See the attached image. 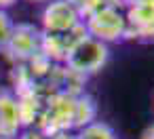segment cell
<instances>
[{"label":"cell","instance_id":"obj_1","mask_svg":"<svg viewBox=\"0 0 154 139\" xmlns=\"http://www.w3.org/2000/svg\"><path fill=\"white\" fill-rule=\"evenodd\" d=\"M108 53H110V51H108V47H106L103 42H99V40L91 38V36H85V38L68 53V57L63 59V63H66V68H68L70 72H74V74L87 78V76L99 72V70L106 65Z\"/></svg>","mask_w":154,"mask_h":139},{"label":"cell","instance_id":"obj_2","mask_svg":"<svg viewBox=\"0 0 154 139\" xmlns=\"http://www.w3.org/2000/svg\"><path fill=\"white\" fill-rule=\"evenodd\" d=\"M85 28H87V34L99 42H116V40H122L125 34H127V21H125V15L120 13V7H114V5H108L103 7L101 11L93 13L89 19L82 21Z\"/></svg>","mask_w":154,"mask_h":139},{"label":"cell","instance_id":"obj_3","mask_svg":"<svg viewBox=\"0 0 154 139\" xmlns=\"http://www.w3.org/2000/svg\"><path fill=\"white\" fill-rule=\"evenodd\" d=\"M5 51L13 61L26 63L42 53V32L32 23H17L13 26V32Z\"/></svg>","mask_w":154,"mask_h":139},{"label":"cell","instance_id":"obj_4","mask_svg":"<svg viewBox=\"0 0 154 139\" xmlns=\"http://www.w3.org/2000/svg\"><path fill=\"white\" fill-rule=\"evenodd\" d=\"M127 34L125 38L152 42L154 40V0H137L127 7L125 13Z\"/></svg>","mask_w":154,"mask_h":139},{"label":"cell","instance_id":"obj_5","mask_svg":"<svg viewBox=\"0 0 154 139\" xmlns=\"http://www.w3.org/2000/svg\"><path fill=\"white\" fill-rule=\"evenodd\" d=\"M85 36H89L85 23H80L68 32H59V34H45L42 32V55L49 57L51 61H63L68 57V53Z\"/></svg>","mask_w":154,"mask_h":139},{"label":"cell","instance_id":"obj_6","mask_svg":"<svg viewBox=\"0 0 154 139\" xmlns=\"http://www.w3.org/2000/svg\"><path fill=\"white\" fill-rule=\"evenodd\" d=\"M80 17L78 13L72 9L70 2L66 0H53L49 2L42 11V32L45 34H59V32H68L76 26H80Z\"/></svg>","mask_w":154,"mask_h":139},{"label":"cell","instance_id":"obj_7","mask_svg":"<svg viewBox=\"0 0 154 139\" xmlns=\"http://www.w3.org/2000/svg\"><path fill=\"white\" fill-rule=\"evenodd\" d=\"M19 128H21V118H19L17 99L9 93H0V135L13 139Z\"/></svg>","mask_w":154,"mask_h":139},{"label":"cell","instance_id":"obj_8","mask_svg":"<svg viewBox=\"0 0 154 139\" xmlns=\"http://www.w3.org/2000/svg\"><path fill=\"white\" fill-rule=\"evenodd\" d=\"M97 118V103L91 95L80 93L74 99V124L72 128H85L89 124H93Z\"/></svg>","mask_w":154,"mask_h":139},{"label":"cell","instance_id":"obj_9","mask_svg":"<svg viewBox=\"0 0 154 139\" xmlns=\"http://www.w3.org/2000/svg\"><path fill=\"white\" fill-rule=\"evenodd\" d=\"M66 2H70L72 9L78 13L80 21H85V19H89L93 13L101 11L103 7L114 5V0H66ZM114 7H116V5H114Z\"/></svg>","mask_w":154,"mask_h":139},{"label":"cell","instance_id":"obj_10","mask_svg":"<svg viewBox=\"0 0 154 139\" xmlns=\"http://www.w3.org/2000/svg\"><path fill=\"white\" fill-rule=\"evenodd\" d=\"M76 139H116V135L106 122H93V124L80 128Z\"/></svg>","mask_w":154,"mask_h":139},{"label":"cell","instance_id":"obj_11","mask_svg":"<svg viewBox=\"0 0 154 139\" xmlns=\"http://www.w3.org/2000/svg\"><path fill=\"white\" fill-rule=\"evenodd\" d=\"M11 32H13V21L7 15V11L0 9V51L7 47V42L11 38Z\"/></svg>","mask_w":154,"mask_h":139},{"label":"cell","instance_id":"obj_12","mask_svg":"<svg viewBox=\"0 0 154 139\" xmlns=\"http://www.w3.org/2000/svg\"><path fill=\"white\" fill-rule=\"evenodd\" d=\"M19 139H47V137H45L40 131H36V128H28V131H26Z\"/></svg>","mask_w":154,"mask_h":139},{"label":"cell","instance_id":"obj_13","mask_svg":"<svg viewBox=\"0 0 154 139\" xmlns=\"http://www.w3.org/2000/svg\"><path fill=\"white\" fill-rule=\"evenodd\" d=\"M139 139H154V122L150 124V126H146L143 128V133H141V137Z\"/></svg>","mask_w":154,"mask_h":139},{"label":"cell","instance_id":"obj_14","mask_svg":"<svg viewBox=\"0 0 154 139\" xmlns=\"http://www.w3.org/2000/svg\"><path fill=\"white\" fill-rule=\"evenodd\" d=\"M49 139H76V137L70 135V133H59V135H53V137H49Z\"/></svg>","mask_w":154,"mask_h":139},{"label":"cell","instance_id":"obj_15","mask_svg":"<svg viewBox=\"0 0 154 139\" xmlns=\"http://www.w3.org/2000/svg\"><path fill=\"white\" fill-rule=\"evenodd\" d=\"M133 2H137V0H114L116 7H120V5H127V7H129V5H133Z\"/></svg>","mask_w":154,"mask_h":139},{"label":"cell","instance_id":"obj_16","mask_svg":"<svg viewBox=\"0 0 154 139\" xmlns=\"http://www.w3.org/2000/svg\"><path fill=\"white\" fill-rule=\"evenodd\" d=\"M13 2H15V0H0V9L5 11V7H11Z\"/></svg>","mask_w":154,"mask_h":139},{"label":"cell","instance_id":"obj_17","mask_svg":"<svg viewBox=\"0 0 154 139\" xmlns=\"http://www.w3.org/2000/svg\"><path fill=\"white\" fill-rule=\"evenodd\" d=\"M30 2H47V0H30Z\"/></svg>","mask_w":154,"mask_h":139},{"label":"cell","instance_id":"obj_18","mask_svg":"<svg viewBox=\"0 0 154 139\" xmlns=\"http://www.w3.org/2000/svg\"><path fill=\"white\" fill-rule=\"evenodd\" d=\"M0 139H11V137H5V135H0Z\"/></svg>","mask_w":154,"mask_h":139}]
</instances>
